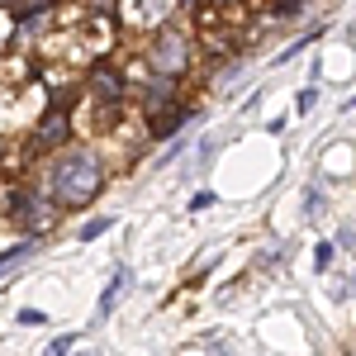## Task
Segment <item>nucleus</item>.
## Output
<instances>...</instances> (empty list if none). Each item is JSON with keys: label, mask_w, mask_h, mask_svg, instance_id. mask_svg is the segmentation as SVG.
Instances as JSON below:
<instances>
[{"label": "nucleus", "mask_w": 356, "mask_h": 356, "mask_svg": "<svg viewBox=\"0 0 356 356\" xmlns=\"http://www.w3.org/2000/svg\"><path fill=\"white\" fill-rule=\"evenodd\" d=\"M24 257H33V243H24V247H15V252H5V257H0V275L10 271V266H19V261H24Z\"/></svg>", "instance_id": "9"}, {"label": "nucleus", "mask_w": 356, "mask_h": 356, "mask_svg": "<svg viewBox=\"0 0 356 356\" xmlns=\"http://www.w3.org/2000/svg\"><path fill=\"white\" fill-rule=\"evenodd\" d=\"M90 90H95L105 105H119V95H124V76H119L114 67H105V62H100V67L90 72Z\"/></svg>", "instance_id": "4"}, {"label": "nucleus", "mask_w": 356, "mask_h": 356, "mask_svg": "<svg viewBox=\"0 0 356 356\" xmlns=\"http://www.w3.org/2000/svg\"><path fill=\"white\" fill-rule=\"evenodd\" d=\"M100 186H105V171H100L95 152H72L67 162L53 166V195L62 204H90Z\"/></svg>", "instance_id": "1"}, {"label": "nucleus", "mask_w": 356, "mask_h": 356, "mask_svg": "<svg viewBox=\"0 0 356 356\" xmlns=\"http://www.w3.org/2000/svg\"><path fill=\"white\" fill-rule=\"evenodd\" d=\"M129 290V271L124 266H114V275H110V285H105V295H100V309H95V318H110L114 314V304H119V295Z\"/></svg>", "instance_id": "6"}, {"label": "nucleus", "mask_w": 356, "mask_h": 356, "mask_svg": "<svg viewBox=\"0 0 356 356\" xmlns=\"http://www.w3.org/2000/svg\"><path fill=\"white\" fill-rule=\"evenodd\" d=\"M295 105H300V114H309L314 105H318V90H314V86H309V90H300V100H295Z\"/></svg>", "instance_id": "11"}, {"label": "nucleus", "mask_w": 356, "mask_h": 356, "mask_svg": "<svg viewBox=\"0 0 356 356\" xmlns=\"http://www.w3.org/2000/svg\"><path fill=\"white\" fill-rule=\"evenodd\" d=\"M10 214H15V223L24 228L29 238H38V233H48L57 223V204L38 200V195H15V200H10Z\"/></svg>", "instance_id": "3"}, {"label": "nucleus", "mask_w": 356, "mask_h": 356, "mask_svg": "<svg viewBox=\"0 0 356 356\" xmlns=\"http://www.w3.org/2000/svg\"><path fill=\"white\" fill-rule=\"evenodd\" d=\"M110 223H114V219H90V223L81 228V243H95V238H100V233H105Z\"/></svg>", "instance_id": "10"}, {"label": "nucleus", "mask_w": 356, "mask_h": 356, "mask_svg": "<svg viewBox=\"0 0 356 356\" xmlns=\"http://www.w3.org/2000/svg\"><path fill=\"white\" fill-rule=\"evenodd\" d=\"M186 67H191V38L176 33V29H162L157 43H152V72L176 76V72H186Z\"/></svg>", "instance_id": "2"}, {"label": "nucleus", "mask_w": 356, "mask_h": 356, "mask_svg": "<svg viewBox=\"0 0 356 356\" xmlns=\"http://www.w3.org/2000/svg\"><path fill=\"white\" fill-rule=\"evenodd\" d=\"M43 124H48V129L33 138V147H38V152H48V147H57V143L67 138V110H62V100L48 110V119H43Z\"/></svg>", "instance_id": "5"}, {"label": "nucleus", "mask_w": 356, "mask_h": 356, "mask_svg": "<svg viewBox=\"0 0 356 356\" xmlns=\"http://www.w3.org/2000/svg\"><path fill=\"white\" fill-rule=\"evenodd\" d=\"M347 290H352V295H356V275H352V285H347Z\"/></svg>", "instance_id": "13"}, {"label": "nucleus", "mask_w": 356, "mask_h": 356, "mask_svg": "<svg viewBox=\"0 0 356 356\" xmlns=\"http://www.w3.org/2000/svg\"><path fill=\"white\" fill-rule=\"evenodd\" d=\"M171 105V76H157V81L147 86V114H157Z\"/></svg>", "instance_id": "8"}, {"label": "nucleus", "mask_w": 356, "mask_h": 356, "mask_svg": "<svg viewBox=\"0 0 356 356\" xmlns=\"http://www.w3.org/2000/svg\"><path fill=\"white\" fill-rule=\"evenodd\" d=\"M200 114H186V110H157L152 114V138H171L181 124H195Z\"/></svg>", "instance_id": "7"}, {"label": "nucleus", "mask_w": 356, "mask_h": 356, "mask_svg": "<svg viewBox=\"0 0 356 356\" xmlns=\"http://www.w3.org/2000/svg\"><path fill=\"white\" fill-rule=\"evenodd\" d=\"M209 204H214V195H209V191H200V195L191 200V209H209Z\"/></svg>", "instance_id": "12"}]
</instances>
